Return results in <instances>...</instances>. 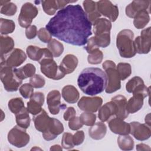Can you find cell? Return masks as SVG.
I'll return each instance as SVG.
<instances>
[{"mask_svg": "<svg viewBox=\"0 0 151 151\" xmlns=\"http://www.w3.org/2000/svg\"><path fill=\"white\" fill-rule=\"evenodd\" d=\"M47 103L50 112L54 115L58 114L61 109H64L66 107L65 104L61 103V94L57 90L48 93L47 96Z\"/></svg>", "mask_w": 151, "mask_h": 151, "instance_id": "2e32d148", "label": "cell"}, {"mask_svg": "<svg viewBox=\"0 0 151 151\" xmlns=\"http://www.w3.org/2000/svg\"><path fill=\"white\" fill-rule=\"evenodd\" d=\"M150 1H133L126 7V14L128 17L134 18L136 15L140 11L150 12Z\"/></svg>", "mask_w": 151, "mask_h": 151, "instance_id": "e0dca14e", "label": "cell"}, {"mask_svg": "<svg viewBox=\"0 0 151 151\" xmlns=\"http://www.w3.org/2000/svg\"><path fill=\"white\" fill-rule=\"evenodd\" d=\"M84 133L83 130H78L73 135V141L74 146H78L82 144L84 140Z\"/></svg>", "mask_w": 151, "mask_h": 151, "instance_id": "c3c4849f", "label": "cell"}, {"mask_svg": "<svg viewBox=\"0 0 151 151\" xmlns=\"http://www.w3.org/2000/svg\"><path fill=\"white\" fill-rule=\"evenodd\" d=\"M29 113L27 109L24 107L15 114V120L18 126L25 129L29 127L31 120Z\"/></svg>", "mask_w": 151, "mask_h": 151, "instance_id": "f546056e", "label": "cell"}, {"mask_svg": "<svg viewBox=\"0 0 151 151\" xmlns=\"http://www.w3.org/2000/svg\"><path fill=\"white\" fill-rule=\"evenodd\" d=\"M150 27L143 29L140 32V35L137 36L134 40V44L136 53L147 54L150 51L151 36Z\"/></svg>", "mask_w": 151, "mask_h": 151, "instance_id": "8fae6325", "label": "cell"}, {"mask_svg": "<svg viewBox=\"0 0 151 151\" xmlns=\"http://www.w3.org/2000/svg\"><path fill=\"white\" fill-rule=\"evenodd\" d=\"M14 71L17 76L23 80L35 75L36 68L32 64L28 63L22 67L18 68H14Z\"/></svg>", "mask_w": 151, "mask_h": 151, "instance_id": "4316f807", "label": "cell"}, {"mask_svg": "<svg viewBox=\"0 0 151 151\" xmlns=\"http://www.w3.org/2000/svg\"><path fill=\"white\" fill-rule=\"evenodd\" d=\"M39 64L41 73L47 77L54 80H58L64 77L65 74L60 70L53 58L43 60Z\"/></svg>", "mask_w": 151, "mask_h": 151, "instance_id": "30bf717a", "label": "cell"}, {"mask_svg": "<svg viewBox=\"0 0 151 151\" xmlns=\"http://www.w3.org/2000/svg\"><path fill=\"white\" fill-rule=\"evenodd\" d=\"M96 9L101 14L107 17L111 22H114L119 16V8L111 1L101 0L96 2Z\"/></svg>", "mask_w": 151, "mask_h": 151, "instance_id": "7c38bea8", "label": "cell"}, {"mask_svg": "<svg viewBox=\"0 0 151 151\" xmlns=\"http://www.w3.org/2000/svg\"><path fill=\"white\" fill-rule=\"evenodd\" d=\"M7 139L11 145L16 147L21 148L28 144L30 137L25 129L16 125L9 131Z\"/></svg>", "mask_w": 151, "mask_h": 151, "instance_id": "52a82bcc", "label": "cell"}, {"mask_svg": "<svg viewBox=\"0 0 151 151\" xmlns=\"http://www.w3.org/2000/svg\"><path fill=\"white\" fill-rule=\"evenodd\" d=\"M51 119L52 118L48 115L44 109L40 113L34 115L32 119L35 129L42 133L47 130L51 124Z\"/></svg>", "mask_w": 151, "mask_h": 151, "instance_id": "ffe728a7", "label": "cell"}, {"mask_svg": "<svg viewBox=\"0 0 151 151\" xmlns=\"http://www.w3.org/2000/svg\"><path fill=\"white\" fill-rule=\"evenodd\" d=\"M117 144L122 150H132L134 148V140L133 138L127 135H120L117 137Z\"/></svg>", "mask_w": 151, "mask_h": 151, "instance_id": "4dcf8cb0", "label": "cell"}, {"mask_svg": "<svg viewBox=\"0 0 151 151\" xmlns=\"http://www.w3.org/2000/svg\"><path fill=\"white\" fill-rule=\"evenodd\" d=\"M77 1H64V0H57V3L58 5V9H61L64 8L65 7L66 5H67L69 3L71 2H76Z\"/></svg>", "mask_w": 151, "mask_h": 151, "instance_id": "db71d44e", "label": "cell"}, {"mask_svg": "<svg viewBox=\"0 0 151 151\" xmlns=\"http://www.w3.org/2000/svg\"><path fill=\"white\" fill-rule=\"evenodd\" d=\"M61 95L66 102L71 104L76 103L80 97L78 91L73 85L65 86L62 89Z\"/></svg>", "mask_w": 151, "mask_h": 151, "instance_id": "d4e9b609", "label": "cell"}, {"mask_svg": "<svg viewBox=\"0 0 151 151\" xmlns=\"http://www.w3.org/2000/svg\"><path fill=\"white\" fill-rule=\"evenodd\" d=\"M103 99L99 96H83L78 102V107L84 111L95 113L100 108Z\"/></svg>", "mask_w": 151, "mask_h": 151, "instance_id": "4fadbf2b", "label": "cell"}, {"mask_svg": "<svg viewBox=\"0 0 151 151\" xmlns=\"http://www.w3.org/2000/svg\"><path fill=\"white\" fill-rule=\"evenodd\" d=\"M15 28V22L11 19L1 18L0 19V32L2 35L12 33Z\"/></svg>", "mask_w": 151, "mask_h": 151, "instance_id": "836d02e7", "label": "cell"}, {"mask_svg": "<svg viewBox=\"0 0 151 151\" xmlns=\"http://www.w3.org/2000/svg\"><path fill=\"white\" fill-rule=\"evenodd\" d=\"M64 132V126L58 119L52 118L51 119L50 127L45 132L42 133L43 138L47 141L55 139L57 136Z\"/></svg>", "mask_w": 151, "mask_h": 151, "instance_id": "d6986e66", "label": "cell"}, {"mask_svg": "<svg viewBox=\"0 0 151 151\" xmlns=\"http://www.w3.org/2000/svg\"><path fill=\"white\" fill-rule=\"evenodd\" d=\"M93 25L94 40L98 47L106 48L110 44L111 22L106 18H100L97 19Z\"/></svg>", "mask_w": 151, "mask_h": 151, "instance_id": "277c9868", "label": "cell"}, {"mask_svg": "<svg viewBox=\"0 0 151 151\" xmlns=\"http://www.w3.org/2000/svg\"><path fill=\"white\" fill-rule=\"evenodd\" d=\"M111 100H112L116 105V111L115 116L123 120L126 119L129 114L126 110V98L123 95H117L111 98Z\"/></svg>", "mask_w": 151, "mask_h": 151, "instance_id": "7402d4cb", "label": "cell"}, {"mask_svg": "<svg viewBox=\"0 0 151 151\" xmlns=\"http://www.w3.org/2000/svg\"><path fill=\"white\" fill-rule=\"evenodd\" d=\"M29 84L35 88L43 87L45 84L44 78L40 74H35L29 79Z\"/></svg>", "mask_w": 151, "mask_h": 151, "instance_id": "ee69618b", "label": "cell"}, {"mask_svg": "<svg viewBox=\"0 0 151 151\" xmlns=\"http://www.w3.org/2000/svg\"><path fill=\"white\" fill-rule=\"evenodd\" d=\"M8 106L9 110L15 115L25 107L24 103L22 99L20 97H15L9 100L8 103Z\"/></svg>", "mask_w": 151, "mask_h": 151, "instance_id": "e575fe53", "label": "cell"}, {"mask_svg": "<svg viewBox=\"0 0 151 151\" xmlns=\"http://www.w3.org/2000/svg\"><path fill=\"white\" fill-rule=\"evenodd\" d=\"M37 28L34 25H30L25 29V35L26 37L29 40L34 38L37 35Z\"/></svg>", "mask_w": 151, "mask_h": 151, "instance_id": "f907efd6", "label": "cell"}, {"mask_svg": "<svg viewBox=\"0 0 151 151\" xmlns=\"http://www.w3.org/2000/svg\"><path fill=\"white\" fill-rule=\"evenodd\" d=\"M133 96L127 101L126 110L129 113H134L140 110L143 105V100L146 96L140 93L133 94Z\"/></svg>", "mask_w": 151, "mask_h": 151, "instance_id": "603a6c76", "label": "cell"}, {"mask_svg": "<svg viewBox=\"0 0 151 151\" xmlns=\"http://www.w3.org/2000/svg\"><path fill=\"white\" fill-rule=\"evenodd\" d=\"M103 58V54L101 50L97 49L90 54H88L87 57L88 63L90 64H100Z\"/></svg>", "mask_w": 151, "mask_h": 151, "instance_id": "ab89813d", "label": "cell"}, {"mask_svg": "<svg viewBox=\"0 0 151 151\" xmlns=\"http://www.w3.org/2000/svg\"><path fill=\"white\" fill-rule=\"evenodd\" d=\"M38 10L37 8L31 2H26L23 4L18 19L19 25L25 28L29 27L34 18L38 15Z\"/></svg>", "mask_w": 151, "mask_h": 151, "instance_id": "ba28073f", "label": "cell"}, {"mask_svg": "<svg viewBox=\"0 0 151 151\" xmlns=\"http://www.w3.org/2000/svg\"><path fill=\"white\" fill-rule=\"evenodd\" d=\"M116 105L115 103L111 100L106 103L103 106L99 109L98 117L102 122L107 121L111 116H115L116 114Z\"/></svg>", "mask_w": 151, "mask_h": 151, "instance_id": "cb8c5ba5", "label": "cell"}, {"mask_svg": "<svg viewBox=\"0 0 151 151\" xmlns=\"http://www.w3.org/2000/svg\"><path fill=\"white\" fill-rule=\"evenodd\" d=\"M44 103V95L41 92H35L27 102V109L29 113L36 115L40 113Z\"/></svg>", "mask_w": 151, "mask_h": 151, "instance_id": "ac0fdd59", "label": "cell"}, {"mask_svg": "<svg viewBox=\"0 0 151 151\" xmlns=\"http://www.w3.org/2000/svg\"><path fill=\"white\" fill-rule=\"evenodd\" d=\"M117 72L121 80H124L132 74L131 65L126 63H120L116 65Z\"/></svg>", "mask_w": 151, "mask_h": 151, "instance_id": "d590c367", "label": "cell"}, {"mask_svg": "<svg viewBox=\"0 0 151 151\" xmlns=\"http://www.w3.org/2000/svg\"><path fill=\"white\" fill-rule=\"evenodd\" d=\"M61 146L65 149H71L74 145L73 141V134L70 133L65 132L61 139Z\"/></svg>", "mask_w": 151, "mask_h": 151, "instance_id": "7bdbcfd3", "label": "cell"}, {"mask_svg": "<svg viewBox=\"0 0 151 151\" xmlns=\"http://www.w3.org/2000/svg\"><path fill=\"white\" fill-rule=\"evenodd\" d=\"M84 49L86 50V51L88 54H90L93 51H94L97 49H99V47L96 43L94 37H92L89 40H88V41L87 42V45L84 47Z\"/></svg>", "mask_w": 151, "mask_h": 151, "instance_id": "681fc988", "label": "cell"}, {"mask_svg": "<svg viewBox=\"0 0 151 151\" xmlns=\"http://www.w3.org/2000/svg\"><path fill=\"white\" fill-rule=\"evenodd\" d=\"M41 5L43 11L48 15L55 14L57 10L58 9L57 1L55 0L42 1Z\"/></svg>", "mask_w": 151, "mask_h": 151, "instance_id": "8d00e7d4", "label": "cell"}, {"mask_svg": "<svg viewBox=\"0 0 151 151\" xmlns=\"http://www.w3.org/2000/svg\"><path fill=\"white\" fill-rule=\"evenodd\" d=\"M27 59V55L21 49L14 48L8 54L1 56L0 65L16 68L21 65Z\"/></svg>", "mask_w": 151, "mask_h": 151, "instance_id": "9c48e42d", "label": "cell"}, {"mask_svg": "<svg viewBox=\"0 0 151 151\" xmlns=\"http://www.w3.org/2000/svg\"><path fill=\"white\" fill-rule=\"evenodd\" d=\"M130 133L136 139L140 141H144L150 138L151 136L150 127L145 124L138 122H132L130 123Z\"/></svg>", "mask_w": 151, "mask_h": 151, "instance_id": "5bb4252c", "label": "cell"}, {"mask_svg": "<svg viewBox=\"0 0 151 151\" xmlns=\"http://www.w3.org/2000/svg\"><path fill=\"white\" fill-rule=\"evenodd\" d=\"M92 24L82 7L68 5L59 10L45 26L51 35L69 44L82 46L92 35Z\"/></svg>", "mask_w": 151, "mask_h": 151, "instance_id": "6da1fadb", "label": "cell"}, {"mask_svg": "<svg viewBox=\"0 0 151 151\" xmlns=\"http://www.w3.org/2000/svg\"><path fill=\"white\" fill-rule=\"evenodd\" d=\"M88 20L90 21V22L92 24V25L94 24V22L98 19L99 18H100V17H101V14L97 11V10L96 9V11H94V12L89 14L87 15Z\"/></svg>", "mask_w": 151, "mask_h": 151, "instance_id": "f5cc1de1", "label": "cell"}, {"mask_svg": "<svg viewBox=\"0 0 151 151\" xmlns=\"http://www.w3.org/2000/svg\"><path fill=\"white\" fill-rule=\"evenodd\" d=\"M83 124L81 123L79 117L74 116L69 120L68 127L72 130H77L83 127Z\"/></svg>", "mask_w": 151, "mask_h": 151, "instance_id": "7dc6e473", "label": "cell"}, {"mask_svg": "<svg viewBox=\"0 0 151 151\" xmlns=\"http://www.w3.org/2000/svg\"><path fill=\"white\" fill-rule=\"evenodd\" d=\"M47 48L50 51L54 57H59L64 51L63 44L54 38L48 43Z\"/></svg>", "mask_w": 151, "mask_h": 151, "instance_id": "d6a6232c", "label": "cell"}, {"mask_svg": "<svg viewBox=\"0 0 151 151\" xmlns=\"http://www.w3.org/2000/svg\"><path fill=\"white\" fill-rule=\"evenodd\" d=\"M145 123L147 125L150 127V113H149L145 117Z\"/></svg>", "mask_w": 151, "mask_h": 151, "instance_id": "6f0895ef", "label": "cell"}, {"mask_svg": "<svg viewBox=\"0 0 151 151\" xmlns=\"http://www.w3.org/2000/svg\"><path fill=\"white\" fill-rule=\"evenodd\" d=\"M107 122L109 127L113 133L119 135H127L130 133V124L124 122V120L113 116Z\"/></svg>", "mask_w": 151, "mask_h": 151, "instance_id": "9a60e30c", "label": "cell"}, {"mask_svg": "<svg viewBox=\"0 0 151 151\" xmlns=\"http://www.w3.org/2000/svg\"><path fill=\"white\" fill-rule=\"evenodd\" d=\"M150 12L142 11L137 13L134 17L133 24L137 29H143L150 21Z\"/></svg>", "mask_w": 151, "mask_h": 151, "instance_id": "f1b7e54d", "label": "cell"}, {"mask_svg": "<svg viewBox=\"0 0 151 151\" xmlns=\"http://www.w3.org/2000/svg\"><path fill=\"white\" fill-rule=\"evenodd\" d=\"M106 133L107 127L103 122H97L88 129V134L94 140L102 139L106 134Z\"/></svg>", "mask_w": 151, "mask_h": 151, "instance_id": "484cf974", "label": "cell"}, {"mask_svg": "<svg viewBox=\"0 0 151 151\" xmlns=\"http://www.w3.org/2000/svg\"><path fill=\"white\" fill-rule=\"evenodd\" d=\"M107 78L105 91L111 94L121 88V80L116 68V64L111 60H106L102 64Z\"/></svg>", "mask_w": 151, "mask_h": 151, "instance_id": "5b68a950", "label": "cell"}, {"mask_svg": "<svg viewBox=\"0 0 151 151\" xmlns=\"http://www.w3.org/2000/svg\"><path fill=\"white\" fill-rule=\"evenodd\" d=\"M84 11L89 14L96 10V2L91 0H85L83 2Z\"/></svg>", "mask_w": 151, "mask_h": 151, "instance_id": "bcb514c9", "label": "cell"}, {"mask_svg": "<svg viewBox=\"0 0 151 151\" xmlns=\"http://www.w3.org/2000/svg\"><path fill=\"white\" fill-rule=\"evenodd\" d=\"M62 149H63L62 147L60 145H54L50 147V150L51 151H53V150H54V151H56V150H62Z\"/></svg>", "mask_w": 151, "mask_h": 151, "instance_id": "9f6ffc18", "label": "cell"}, {"mask_svg": "<svg viewBox=\"0 0 151 151\" xmlns=\"http://www.w3.org/2000/svg\"><path fill=\"white\" fill-rule=\"evenodd\" d=\"M37 35L40 40L44 43H48L52 40V35L46 28H41L38 31Z\"/></svg>", "mask_w": 151, "mask_h": 151, "instance_id": "f6af8a7d", "label": "cell"}, {"mask_svg": "<svg viewBox=\"0 0 151 151\" xmlns=\"http://www.w3.org/2000/svg\"><path fill=\"white\" fill-rule=\"evenodd\" d=\"M133 38L134 33L129 29H123L117 35L116 46L122 57L130 58L136 55Z\"/></svg>", "mask_w": 151, "mask_h": 151, "instance_id": "3957f363", "label": "cell"}, {"mask_svg": "<svg viewBox=\"0 0 151 151\" xmlns=\"http://www.w3.org/2000/svg\"><path fill=\"white\" fill-rule=\"evenodd\" d=\"M79 118L83 125L91 126L95 123L96 120V115L91 112L84 111L81 114Z\"/></svg>", "mask_w": 151, "mask_h": 151, "instance_id": "74e56055", "label": "cell"}, {"mask_svg": "<svg viewBox=\"0 0 151 151\" xmlns=\"http://www.w3.org/2000/svg\"><path fill=\"white\" fill-rule=\"evenodd\" d=\"M136 150L139 151L141 150H150V147L144 143H140L136 145Z\"/></svg>", "mask_w": 151, "mask_h": 151, "instance_id": "11a10c76", "label": "cell"}, {"mask_svg": "<svg viewBox=\"0 0 151 151\" xmlns=\"http://www.w3.org/2000/svg\"><path fill=\"white\" fill-rule=\"evenodd\" d=\"M107 78L104 71L97 67L83 69L77 78V84L86 94L93 96L105 90Z\"/></svg>", "mask_w": 151, "mask_h": 151, "instance_id": "7a4b0ae2", "label": "cell"}, {"mask_svg": "<svg viewBox=\"0 0 151 151\" xmlns=\"http://www.w3.org/2000/svg\"><path fill=\"white\" fill-rule=\"evenodd\" d=\"M44 51V48H41L35 45H29L26 49L28 57L32 60L39 61L42 58Z\"/></svg>", "mask_w": 151, "mask_h": 151, "instance_id": "1f68e13d", "label": "cell"}, {"mask_svg": "<svg viewBox=\"0 0 151 151\" xmlns=\"http://www.w3.org/2000/svg\"><path fill=\"white\" fill-rule=\"evenodd\" d=\"M19 91L24 99H30L34 94V87L29 83H25L20 86Z\"/></svg>", "mask_w": 151, "mask_h": 151, "instance_id": "b9f144b4", "label": "cell"}, {"mask_svg": "<svg viewBox=\"0 0 151 151\" xmlns=\"http://www.w3.org/2000/svg\"><path fill=\"white\" fill-rule=\"evenodd\" d=\"M78 63L77 57L73 54H68L64 56L58 66L60 70L65 75L72 73L77 68Z\"/></svg>", "mask_w": 151, "mask_h": 151, "instance_id": "44dd1931", "label": "cell"}, {"mask_svg": "<svg viewBox=\"0 0 151 151\" xmlns=\"http://www.w3.org/2000/svg\"><path fill=\"white\" fill-rule=\"evenodd\" d=\"M0 78L5 90L9 92L17 91L22 83V80L16 74L14 68L5 65H0Z\"/></svg>", "mask_w": 151, "mask_h": 151, "instance_id": "8992f818", "label": "cell"}, {"mask_svg": "<svg viewBox=\"0 0 151 151\" xmlns=\"http://www.w3.org/2000/svg\"><path fill=\"white\" fill-rule=\"evenodd\" d=\"M17 11V5L9 1L5 5L1 6L0 12L6 16H12L15 14Z\"/></svg>", "mask_w": 151, "mask_h": 151, "instance_id": "60d3db41", "label": "cell"}, {"mask_svg": "<svg viewBox=\"0 0 151 151\" xmlns=\"http://www.w3.org/2000/svg\"><path fill=\"white\" fill-rule=\"evenodd\" d=\"M144 84L143 79L139 77L135 76L129 80L126 84V89L128 93H132L134 90L139 86Z\"/></svg>", "mask_w": 151, "mask_h": 151, "instance_id": "f35d334b", "label": "cell"}, {"mask_svg": "<svg viewBox=\"0 0 151 151\" xmlns=\"http://www.w3.org/2000/svg\"><path fill=\"white\" fill-rule=\"evenodd\" d=\"M76 111L73 107H68L67 110L65 111L63 118L65 121H69L71 119L76 116Z\"/></svg>", "mask_w": 151, "mask_h": 151, "instance_id": "816d5d0a", "label": "cell"}, {"mask_svg": "<svg viewBox=\"0 0 151 151\" xmlns=\"http://www.w3.org/2000/svg\"><path fill=\"white\" fill-rule=\"evenodd\" d=\"M1 56L5 55L11 52L14 49L15 43L14 41L11 37L7 35H1Z\"/></svg>", "mask_w": 151, "mask_h": 151, "instance_id": "83f0119b", "label": "cell"}, {"mask_svg": "<svg viewBox=\"0 0 151 151\" xmlns=\"http://www.w3.org/2000/svg\"><path fill=\"white\" fill-rule=\"evenodd\" d=\"M41 150L42 149H40V148H39V147H36V146H35L34 147H32V148L31 149V150Z\"/></svg>", "mask_w": 151, "mask_h": 151, "instance_id": "680465c9", "label": "cell"}]
</instances>
